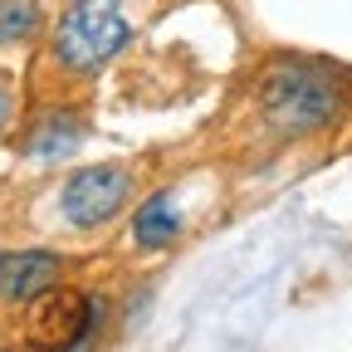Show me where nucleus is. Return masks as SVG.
<instances>
[{
	"instance_id": "nucleus-4",
	"label": "nucleus",
	"mask_w": 352,
	"mask_h": 352,
	"mask_svg": "<svg viewBox=\"0 0 352 352\" xmlns=\"http://www.w3.org/2000/svg\"><path fill=\"white\" fill-rule=\"evenodd\" d=\"M132 201V171L122 162H94L78 166L69 182L59 186V215L74 230H98L113 215H122V206Z\"/></svg>"
},
{
	"instance_id": "nucleus-1",
	"label": "nucleus",
	"mask_w": 352,
	"mask_h": 352,
	"mask_svg": "<svg viewBox=\"0 0 352 352\" xmlns=\"http://www.w3.org/2000/svg\"><path fill=\"white\" fill-rule=\"evenodd\" d=\"M254 113L274 138H318L352 113V69L328 54H274L254 78Z\"/></svg>"
},
{
	"instance_id": "nucleus-2",
	"label": "nucleus",
	"mask_w": 352,
	"mask_h": 352,
	"mask_svg": "<svg viewBox=\"0 0 352 352\" xmlns=\"http://www.w3.org/2000/svg\"><path fill=\"white\" fill-rule=\"evenodd\" d=\"M132 39V20L122 0H64L50 30V59L64 78L103 74Z\"/></svg>"
},
{
	"instance_id": "nucleus-7",
	"label": "nucleus",
	"mask_w": 352,
	"mask_h": 352,
	"mask_svg": "<svg viewBox=\"0 0 352 352\" xmlns=\"http://www.w3.org/2000/svg\"><path fill=\"white\" fill-rule=\"evenodd\" d=\"M182 210H176V196L171 191H152L138 215H132V240H138V250H166L176 235H182Z\"/></svg>"
},
{
	"instance_id": "nucleus-9",
	"label": "nucleus",
	"mask_w": 352,
	"mask_h": 352,
	"mask_svg": "<svg viewBox=\"0 0 352 352\" xmlns=\"http://www.w3.org/2000/svg\"><path fill=\"white\" fill-rule=\"evenodd\" d=\"M6 122H10V88L0 83V132H6Z\"/></svg>"
},
{
	"instance_id": "nucleus-8",
	"label": "nucleus",
	"mask_w": 352,
	"mask_h": 352,
	"mask_svg": "<svg viewBox=\"0 0 352 352\" xmlns=\"http://www.w3.org/2000/svg\"><path fill=\"white\" fill-rule=\"evenodd\" d=\"M44 25L34 0H0V44H25Z\"/></svg>"
},
{
	"instance_id": "nucleus-5",
	"label": "nucleus",
	"mask_w": 352,
	"mask_h": 352,
	"mask_svg": "<svg viewBox=\"0 0 352 352\" xmlns=\"http://www.w3.org/2000/svg\"><path fill=\"white\" fill-rule=\"evenodd\" d=\"M64 279V254L54 250H0V303H34Z\"/></svg>"
},
{
	"instance_id": "nucleus-3",
	"label": "nucleus",
	"mask_w": 352,
	"mask_h": 352,
	"mask_svg": "<svg viewBox=\"0 0 352 352\" xmlns=\"http://www.w3.org/2000/svg\"><path fill=\"white\" fill-rule=\"evenodd\" d=\"M103 323V298L88 289L54 284L50 294H39L25 303V347L30 352H78Z\"/></svg>"
},
{
	"instance_id": "nucleus-6",
	"label": "nucleus",
	"mask_w": 352,
	"mask_h": 352,
	"mask_svg": "<svg viewBox=\"0 0 352 352\" xmlns=\"http://www.w3.org/2000/svg\"><path fill=\"white\" fill-rule=\"evenodd\" d=\"M83 142V118L69 108H50L30 122V138H25V157L34 162H59Z\"/></svg>"
}]
</instances>
